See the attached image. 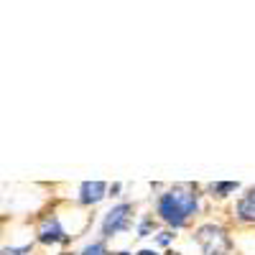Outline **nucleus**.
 <instances>
[{
  "mask_svg": "<svg viewBox=\"0 0 255 255\" xmlns=\"http://www.w3.org/2000/svg\"><path fill=\"white\" fill-rule=\"evenodd\" d=\"M194 209H197V191L191 186H176L158 199V215L171 227H181L189 220V215H194Z\"/></svg>",
  "mask_w": 255,
  "mask_h": 255,
  "instance_id": "obj_1",
  "label": "nucleus"
},
{
  "mask_svg": "<svg viewBox=\"0 0 255 255\" xmlns=\"http://www.w3.org/2000/svg\"><path fill=\"white\" fill-rule=\"evenodd\" d=\"M197 243L202 245L204 255H225L230 250V240L225 235V230L217 225H204L197 232Z\"/></svg>",
  "mask_w": 255,
  "mask_h": 255,
  "instance_id": "obj_2",
  "label": "nucleus"
},
{
  "mask_svg": "<svg viewBox=\"0 0 255 255\" xmlns=\"http://www.w3.org/2000/svg\"><path fill=\"white\" fill-rule=\"evenodd\" d=\"M128 212H130L128 204H118L115 209L108 212V217H105V222H102V232H105V235L110 238V235H115V232L128 227Z\"/></svg>",
  "mask_w": 255,
  "mask_h": 255,
  "instance_id": "obj_3",
  "label": "nucleus"
},
{
  "mask_svg": "<svg viewBox=\"0 0 255 255\" xmlns=\"http://www.w3.org/2000/svg\"><path fill=\"white\" fill-rule=\"evenodd\" d=\"M38 240L41 243H64V240H67V235H64V230H61L56 217H46L44 222H41Z\"/></svg>",
  "mask_w": 255,
  "mask_h": 255,
  "instance_id": "obj_4",
  "label": "nucleus"
},
{
  "mask_svg": "<svg viewBox=\"0 0 255 255\" xmlns=\"http://www.w3.org/2000/svg\"><path fill=\"white\" fill-rule=\"evenodd\" d=\"M105 186L102 181H84L82 184V202L84 204H97L102 197H105Z\"/></svg>",
  "mask_w": 255,
  "mask_h": 255,
  "instance_id": "obj_5",
  "label": "nucleus"
},
{
  "mask_svg": "<svg viewBox=\"0 0 255 255\" xmlns=\"http://www.w3.org/2000/svg\"><path fill=\"white\" fill-rule=\"evenodd\" d=\"M238 215H240V220H245V222H255V191H250L248 197L240 199Z\"/></svg>",
  "mask_w": 255,
  "mask_h": 255,
  "instance_id": "obj_6",
  "label": "nucleus"
},
{
  "mask_svg": "<svg viewBox=\"0 0 255 255\" xmlns=\"http://www.w3.org/2000/svg\"><path fill=\"white\" fill-rule=\"evenodd\" d=\"M82 255H105V248H102V243H95V245H87V248H84Z\"/></svg>",
  "mask_w": 255,
  "mask_h": 255,
  "instance_id": "obj_7",
  "label": "nucleus"
},
{
  "mask_svg": "<svg viewBox=\"0 0 255 255\" xmlns=\"http://www.w3.org/2000/svg\"><path fill=\"white\" fill-rule=\"evenodd\" d=\"M238 184H232V181H227V184H217L215 186V191H217V194H225V191H232V189H235Z\"/></svg>",
  "mask_w": 255,
  "mask_h": 255,
  "instance_id": "obj_8",
  "label": "nucleus"
},
{
  "mask_svg": "<svg viewBox=\"0 0 255 255\" xmlns=\"http://www.w3.org/2000/svg\"><path fill=\"white\" fill-rule=\"evenodd\" d=\"M26 250H28V248H5L3 255H23Z\"/></svg>",
  "mask_w": 255,
  "mask_h": 255,
  "instance_id": "obj_9",
  "label": "nucleus"
},
{
  "mask_svg": "<svg viewBox=\"0 0 255 255\" xmlns=\"http://www.w3.org/2000/svg\"><path fill=\"white\" fill-rule=\"evenodd\" d=\"M138 255H156V253H153V250H140Z\"/></svg>",
  "mask_w": 255,
  "mask_h": 255,
  "instance_id": "obj_10",
  "label": "nucleus"
},
{
  "mask_svg": "<svg viewBox=\"0 0 255 255\" xmlns=\"http://www.w3.org/2000/svg\"><path fill=\"white\" fill-rule=\"evenodd\" d=\"M120 255H128V253H120Z\"/></svg>",
  "mask_w": 255,
  "mask_h": 255,
  "instance_id": "obj_11",
  "label": "nucleus"
}]
</instances>
